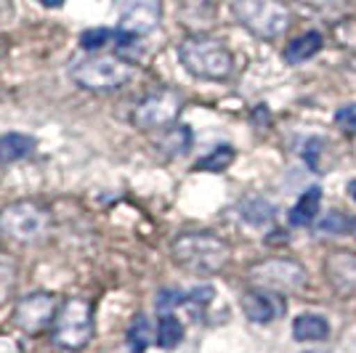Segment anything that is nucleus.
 <instances>
[{
    "instance_id": "27",
    "label": "nucleus",
    "mask_w": 356,
    "mask_h": 353,
    "mask_svg": "<svg viewBox=\"0 0 356 353\" xmlns=\"http://www.w3.org/2000/svg\"><path fill=\"white\" fill-rule=\"evenodd\" d=\"M348 194L356 199V181H351V183H348Z\"/></svg>"
},
{
    "instance_id": "9",
    "label": "nucleus",
    "mask_w": 356,
    "mask_h": 353,
    "mask_svg": "<svg viewBox=\"0 0 356 353\" xmlns=\"http://www.w3.org/2000/svg\"><path fill=\"white\" fill-rule=\"evenodd\" d=\"M56 300L54 295L48 293H35L30 297H24L19 306H16L14 322L16 327H22L24 332H43L48 329V324L56 319Z\"/></svg>"
},
{
    "instance_id": "25",
    "label": "nucleus",
    "mask_w": 356,
    "mask_h": 353,
    "mask_svg": "<svg viewBox=\"0 0 356 353\" xmlns=\"http://www.w3.org/2000/svg\"><path fill=\"white\" fill-rule=\"evenodd\" d=\"M0 353H19V345L11 338H0Z\"/></svg>"
},
{
    "instance_id": "1",
    "label": "nucleus",
    "mask_w": 356,
    "mask_h": 353,
    "mask_svg": "<svg viewBox=\"0 0 356 353\" xmlns=\"http://www.w3.org/2000/svg\"><path fill=\"white\" fill-rule=\"evenodd\" d=\"M178 59L200 80H226L234 67L229 48L210 35L186 38L178 48Z\"/></svg>"
},
{
    "instance_id": "17",
    "label": "nucleus",
    "mask_w": 356,
    "mask_h": 353,
    "mask_svg": "<svg viewBox=\"0 0 356 353\" xmlns=\"http://www.w3.org/2000/svg\"><path fill=\"white\" fill-rule=\"evenodd\" d=\"M149 343H152V327H149L147 316L138 313L128 329V348H131V353H144L149 348Z\"/></svg>"
},
{
    "instance_id": "5",
    "label": "nucleus",
    "mask_w": 356,
    "mask_h": 353,
    "mask_svg": "<svg viewBox=\"0 0 356 353\" xmlns=\"http://www.w3.org/2000/svg\"><path fill=\"white\" fill-rule=\"evenodd\" d=\"M51 332H54V343L61 348L67 351L83 348L93 335V313H90L88 300H80V297L67 300L56 313Z\"/></svg>"
},
{
    "instance_id": "26",
    "label": "nucleus",
    "mask_w": 356,
    "mask_h": 353,
    "mask_svg": "<svg viewBox=\"0 0 356 353\" xmlns=\"http://www.w3.org/2000/svg\"><path fill=\"white\" fill-rule=\"evenodd\" d=\"M38 3H43L45 8H59V6H64V0H38Z\"/></svg>"
},
{
    "instance_id": "6",
    "label": "nucleus",
    "mask_w": 356,
    "mask_h": 353,
    "mask_svg": "<svg viewBox=\"0 0 356 353\" xmlns=\"http://www.w3.org/2000/svg\"><path fill=\"white\" fill-rule=\"evenodd\" d=\"M45 226H48V213L40 205L19 202L0 210V231L16 242L38 239L45 231Z\"/></svg>"
},
{
    "instance_id": "18",
    "label": "nucleus",
    "mask_w": 356,
    "mask_h": 353,
    "mask_svg": "<svg viewBox=\"0 0 356 353\" xmlns=\"http://www.w3.org/2000/svg\"><path fill=\"white\" fill-rule=\"evenodd\" d=\"M184 340V327L178 322L176 316L165 313L160 324H157V345L160 348H176L178 343Z\"/></svg>"
},
{
    "instance_id": "23",
    "label": "nucleus",
    "mask_w": 356,
    "mask_h": 353,
    "mask_svg": "<svg viewBox=\"0 0 356 353\" xmlns=\"http://www.w3.org/2000/svg\"><path fill=\"white\" fill-rule=\"evenodd\" d=\"M335 125H338L346 136H356V104H348V106H341V109H338Z\"/></svg>"
},
{
    "instance_id": "24",
    "label": "nucleus",
    "mask_w": 356,
    "mask_h": 353,
    "mask_svg": "<svg viewBox=\"0 0 356 353\" xmlns=\"http://www.w3.org/2000/svg\"><path fill=\"white\" fill-rule=\"evenodd\" d=\"M186 303V293H178V290H160L157 295V309L160 311H170L176 306H184Z\"/></svg>"
},
{
    "instance_id": "3",
    "label": "nucleus",
    "mask_w": 356,
    "mask_h": 353,
    "mask_svg": "<svg viewBox=\"0 0 356 353\" xmlns=\"http://www.w3.org/2000/svg\"><path fill=\"white\" fill-rule=\"evenodd\" d=\"M234 16L242 27L264 40H274L290 27V11L280 0H237Z\"/></svg>"
},
{
    "instance_id": "8",
    "label": "nucleus",
    "mask_w": 356,
    "mask_h": 353,
    "mask_svg": "<svg viewBox=\"0 0 356 353\" xmlns=\"http://www.w3.org/2000/svg\"><path fill=\"white\" fill-rule=\"evenodd\" d=\"M250 281L268 293H296L306 284V271L293 261H266L250 271Z\"/></svg>"
},
{
    "instance_id": "14",
    "label": "nucleus",
    "mask_w": 356,
    "mask_h": 353,
    "mask_svg": "<svg viewBox=\"0 0 356 353\" xmlns=\"http://www.w3.org/2000/svg\"><path fill=\"white\" fill-rule=\"evenodd\" d=\"M330 279L335 281L343 293H356V258L351 255L330 258Z\"/></svg>"
},
{
    "instance_id": "10",
    "label": "nucleus",
    "mask_w": 356,
    "mask_h": 353,
    "mask_svg": "<svg viewBox=\"0 0 356 353\" xmlns=\"http://www.w3.org/2000/svg\"><path fill=\"white\" fill-rule=\"evenodd\" d=\"M160 11H163L160 0H125L118 32L131 35V38L149 35L160 24Z\"/></svg>"
},
{
    "instance_id": "11",
    "label": "nucleus",
    "mask_w": 356,
    "mask_h": 353,
    "mask_svg": "<svg viewBox=\"0 0 356 353\" xmlns=\"http://www.w3.org/2000/svg\"><path fill=\"white\" fill-rule=\"evenodd\" d=\"M242 309H245V316L250 322L266 324L282 313V303L266 290H250V293L242 295Z\"/></svg>"
},
{
    "instance_id": "19",
    "label": "nucleus",
    "mask_w": 356,
    "mask_h": 353,
    "mask_svg": "<svg viewBox=\"0 0 356 353\" xmlns=\"http://www.w3.org/2000/svg\"><path fill=\"white\" fill-rule=\"evenodd\" d=\"M234 160V149L229 147H221L216 149L213 154H208L205 160H200V165L194 167V170H210V173H218V170H226L229 165Z\"/></svg>"
},
{
    "instance_id": "2",
    "label": "nucleus",
    "mask_w": 356,
    "mask_h": 353,
    "mask_svg": "<svg viewBox=\"0 0 356 353\" xmlns=\"http://www.w3.org/2000/svg\"><path fill=\"white\" fill-rule=\"evenodd\" d=\"M173 258L178 265H184L189 274H218L226 261H229V247L226 242L208 231H194L184 234L173 242Z\"/></svg>"
},
{
    "instance_id": "16",
    "label": "nucleus",
    "mask_w": 356,
    "mask_h": 353,
    "mask_svg": "<svg viewBox=\"0 0 356 353\" xmlns=\"http://www.w3.org/2000/svg\"><path fill=\"white\" fill-rule=\"evenodd\" d=\"M319 202H322V192L314 186L298 199V205L290 210V223L293 226H312V221L319 213Z\"/></svg>"
},
{
    "instance_id": "4",
    "label": "nucleus",
    "mask_w": 356,
    "mask_h": 353,
    "mask_svg": "<svg viewBox=\"0 0 356 353\" xmlns=\"http://www.w3.org/2000/svg\"><path fill=\"white\" fill-rule=\"evenodd\" d=\"M134 77V64L120 56H90L72 69V80L86 90H115Z\"/></svg>"
},
{
    "instance_id": "13",
    "label": "nucleus",
    "mask_w": 356,
    "mask_h": 353,
    "mask_svg": "<svg viewBox=\"0 0 356 353\" xmlns=\"http://www.w3.org/2000/svg\"><path fill=\"white\" fill-rule=\"evenodd\" d=\"M319 48H322V35L314 30L303 32L284 48V59H287V64H300V61H309L312 56H316Z\"/></svg>"
},
{
    "instance_id": "12",
    "label": "nucleus",
    "mask_w": 356,
    "mask_h": 353,
    "mask_svg": "<svg viewBox=\"0 0 356 353\" xmlns=\"http://www.w3.org/2000/svg\"><path fill=\"white\" fill-rule=\"evenodd\" d=\"M35 149V138L24 133H3L0 136V165H11V162L24 160Z\"/></svg>"
},
{
    "instance_id": "21",
    "label": "nucleus",
    "mask_w": 356,
    "mask_h": 353,
    "mask_svg": "<svg viewBox=\"0 0 356 353\" xmlns=\"http://www.w3.org/2000/svg\"><path fill=\"white\" fill-rule=\"evenodd\" d=\"M319 231H325V234H354L356 221L354 218H348V215H343V213H332V215L322 218Z\"/></svg>"
},
{
    "instance_id": "20",
    "label": "nucleus",
    "mask_w": 356,
    "mask_h": 353,
    "mask_svg": "<svg viewBox=\"0 0 356 353\" xmlns=\"http://www.w3.org/2000/svg\"><path fill=\"white\" fill-rule=\"evenodd\" d=\"M163 147L170 151V154H186L192 149V131L189 128H173V131L165 136Z\"/></svg>"
},
{
    "instance_id": "15",
    "label": "nucleus",
    "mask_w": 356,
    "mask_h": 353,
    "mask_svg": "<svg viewBox=\"0 0 356 353\" xmlns=\"http://www.w3.org/2000/svg\"><path fill=\"white\" fill-rule=\"evenodd\" d=\"M327 332H330V324L316 316V313H303L298 316L296 324H293V335L300 343H316V340H325Z\"/></svg>"
},
{
    "instance_id": "22",
    "label": "nucleus",
    "mask_w": 356,
    "mask_h": 353,
    "mask_svg": "<svg viewBox=\"0 0 356 353\" xmlns=\"http://www.w3.org/2000/svg\"><path fill=\"white\" fill-rule=\"evenodd\" d=\"M109 40H115V32L106 30V27H96V30L83 32L80 45H83L86 51H99V48H102V45H106Z\"/></svg>"
},
{
    "instance_id": "7",
    "label": "nucleus",
    "mask_w": 356,
    "mask_h": 353,
    "mask_svg": "<svg viewBox=\"0 0 356 353\" xmlns=\"http://www.w3.org/2000/svg\"><path fill=\"white\" fill-rule=\"evenodd\" d=\"M181 106H184V101L176 90H154V93L144 96L141 104L134 109V122L144 131L168 128L178 117Z\"/></svg>"
}]
</instances>
